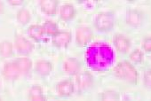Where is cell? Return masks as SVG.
I'll use <instances>...</instances> for the list:
<instances>
[{
	"instance_id": "1",
	"label": "cell",
	"mask_w": 151,
	"mask_h": 101,
	"mask_svg": "<svg viewBox=\"0 0 151 101\" xmlns=\"http://www.w3.org/2000/svg\"><path fill=\"white\" fill-rule=\"evenodd\" d=\"M85 58L89 67L93 70L101 71L113 65L115 53L108 44L97 42L87 48Z\"/></svg>"
},
{
	"instance_id": "2",
	"label": "cell",
	"mask_w": 151,
	"mask_h": 101,
	"mask_svg": "<svg viewBox=\"0 0 151 101\" xmlns=\"http://www.w3.org/2000/svg\"><path fill=\"white\" fill-rule=\"evenodd\" d=\"M114 74L129 83L135 84L138 82L139 74L136 68L129 61H121L119 62L113 69Z\"/></svg>"
},
{
	"instance_id": "3",
	"label": "cell",
	"mask_w": 151,
	"mask_h": 101,
	"mask_svg": "<svg viewBox=\"0 0 151 101\" xmlns=\"http://www.w3.org/2000/svg\"><path fill=\"white\" fill-rule=\"evenodd\" d=\"M115 24L114 14L109 12L99 13L94 19V27L101 32L110 31Z\"/></svg>"
},
{
	"instance_id": "4",
	"label": "cell",
	"mask_w": 151,
	"mask_h": 101,
	"mask_svg": "<svg viewBox=\"0 0 151 101\" xmlns=\"http://www.w3.org/2000/svg\"><path fill=\"white\" fill-rule=\"evenodd\" d=\"M93 32L88 27H79L76 30V43L79 47L86 46L93 39Z\"/></svg>"
},
{
	"instance_id": "5",
	"label": "cell",
	"mask_w": 151,
	"mask_h": 101,
	"mask_svg": "<svg viewBox=\"0 0 151 101\" xmlns=\"http://www.w3.org/2000/svg\"><path fill=\"white\" fill-rule=\"evenodd\" d=\"M14 46H15V49L18 52V53H20L22 55L30 54L35 48V45L33 44V43L22 36H17L15 37Z\"/></svg>"
},
{
	"instance_id": "6",
	"label": "cell",
	"mask_w": 151,
	"mask_h": 101,
	"mask_svg": "<svg viewBox=\"0 0 151 101\" xmlns=\"http://www.w3.org/2000/svg\"><path fill=\"white\" fill-rule=\"evenodd\" d=\"M72 40V34L68 30L58 31L54 36L52 37V43L58 48H63L68 46Z\"/></svg>"
},
{
	"instance_id": "7",
	"label": "cell",
	"mask_w": 151,
	"mask_h": 101,
	"mask_svg": "<svg viewBox=\"0 0 151 101\" xmlns=\"http://www.w3.org/2000/svg\"><path fill=\"white\" fill-rule=\"evenodd\" d=\"M76 82H77V86L80 90H85L93 86V77L87 71L79 72L76 76Z\"/></svg>"
},
{
	"instance_id": "8",
	"label": "cell",
	"mask_w": 151,
	"mask_h": 101,
	"mask_svg": "<svg viewBox=\"0 0 151 101\" xmlns=\"http://www.w3.org/2000/svg\"><path fill=\"white\" fill-rule=\"evenodd\" d=\"M56 91L60 97H69L75 91V84L69 79H65L56 85Z\"/></svg>"
},
{
	"instance_id": "9",
	"label": "cell",
	"mask_w": 151,
	"mask_h": 101,
	"mask_svg": "<svg viewBox=\"0 0 151 101\" xmlns=\"http://www.w3.org/2000/svg\"><path fill=\"white\" fill-rule=\"evenodd\" d=\"M113 44L115 48L121 53H125L131 48V41L128 37L122 34H116L113 37Z\"/></svg>"
},
{
	"instance_id": "10",
	"label": "cell",
	"mask_w": 151,
	"mask_h": 101,
	"mask_svg": "<svg viewBox=\"0 0 151 101\" xmlns=\"http://www.w3.org/2000/svg\"><path fill=\"white\" fill-rule=\"evenodd\" d=\"M81 69V63L76 58H68L63 63V71L70 75H77Z\"/></svg>"
},
{
	"instance_id": "11",
	"label": "cell",
	"mask_w": 151,
	"mask_h": 101,
	"mask_svg": "<svg viewBox=\"0 0 151 101\" xmlns=\"http://www.w3.org/2000/svg\"><path fill=\"white\" fill-rule=\"evenodd\" d=\"M2 74L3 76L7 79V80H16L17 78H19V76L22 74L19 68L17 67L16 64L14 61H10V62H6L3 67V71H2Z\"/></svg>"
},
{
	"instance_id": "12",
	"label": "cell",
	"mask_w": 151,
	"mask_h": 101,
	"mask_svg": "<svg viewBox=\"0 0 151 101\" xmlns=\"http://www.w3.org/2000/svg\"><path fill=\"white\" fill-rule=\"evenodd\" d=\"M58 6L59 3L56 0H41L39 3L41 11L48 16H54L57 14Z\"/></svg>"
},
{
	"instance_id": "13",
	"label": "cell",
	"mask_w": 151,
	"mask_h": 101,
	"mask_svg": "<svg viewBox=\"0 0 151 101\" xmlns=\"http://www.w3.org/2000/svg\"><path fill=\"white\" fill-rule=\"evenodd\" d=\"M125 21L129 26L139 27L142 22V14L137 9H129L126 12Z\"/></svg>"
},
{
	"instance_id": "14",
	"label": "cell",
	"mask_w": 151,
	"mask_h": 101,
	"mask_svg": "<svg viewBox=\"0 0 151 101\" xmlns=\"http://www.w3.org/2000/svg\"><path fill=\"white\" fill-rule=\"evenodd\" d=\"M14 62L16 64L17 67L19 68L21 74H28L32 67H33V62L30 59L27 57H21L17 58L16 59L14 60Z\"/></svg>"
},
{
	"instance_id": "15",
	"label": "cell",
	"mask_w": 151,
	"mask_h": 101,
	"mask_svg": "<svg viewBox=\"0 0 151 101\" xmlns=\"http://www.w3.org/2000/svg\"><path fill=\"white\" fill-rule=\"evenodd\" d=\"M60 16L65 21H70L76 16V8L71 4H64L60 6Z\"/></svg>"
},
{
	"instance_id": "16",
	"label": "cell",
	"mask_w": 151,
	"mask_h": 101,
	"mask_svg": "<svg viewBox=\"0 0 151 101\" xmlns=\"http://www.w3.org/2000/svg\"><path fill=\"white\" fill-rule=\"evenodd\" d=\"M35 69L41 75H48L52 70V64L46 59H39L35 64Z\"/></svg>"
},
{
	"instance_id": "17",
	"label": "cell",
	"mask_w": 151,
	"mask_h": 101,
	"mask_svg": "<svg viewBox=\"0 0 151 101\" xmlns=\"http://www.w3.org/2000/svg\"><path fill=\"white\" fill-rule=\"evenodd\" d=\"M28 35L29 37L36 41H40L43 39L44 36L45 35L43 26L41 25H31L28 29Z\"/></svg>"
},
{
	"instance_id": "18",
	"label": "cell",
	"mask_w": 151,
	"mask_h": 101,
	"mask_svg": "<svg viewBox=\"0 0 151 101\" xmlns=\"http://www.w3.org/2000/svg\"><path fill=\"white\" fill-rule=\"evenodd\" d=\"M14 54V44L9 41L0 43V55L5 58H9Z\"/></svg>"
},
{
	"instance_id": "19",
	"label": "cell",
	"mask_w": 151,
	"mask_h": 101,
	"mask_svg": "<svg viewBox=\"0 0 151 101\" xmlns=\"http://www.w3.org/2000/svg\"><path fill=\"white\" fill-rule=\"evenodd\" d=\"M16 19L18 21V22L22 25H26L28 24L30 20H31V14L30 12L26 9V8H22V9H20L18 12H17V14H16Z\"/></svg>"
},
{
	"instance_id": "20",
	"label": "cell",
	"mask_w": 151,
	"mask_h": 101,
	"mask_svg": "<svg viewBox=\"0 0 151 101\" xmlns=\"http://www.w3.org/2000/svg\"><path fill=\"white\" fill-rule=\"evenodd\" d=\"M101 101H120V94L112 90H105L101 93Z\"/></svg>"
},
{
	"instance_id": "21",
	"label": "cell",
	"mask_w": 151,
	"mask_h": 101,
	"mask_svg": "<svg viewBox=\"0 0 151 101\" xmlns=\"http://www.w3.org/2000/svg\"><path fill=\"white\" fill-rule=\"evenodd\" d=\"M42 26H43V29L45 30V33L46 35H49L52 37L54 36L59 31L58 25L52 21H45Z\"/></svg>"
},
{
	"instance_id": "22",
	"label": "cell",
	"mask_w": 151,
	"mask_h": 101,
	"mask_svg": "<svg viewBox=\"0 0 151 101\" xmlns=\"http://www.w3.org/2000/svg\"><path fill=\"white\" fill-rule=\"evenodd\" d=\"M143 58H144V54H143V52L139 49H135L129 55V59H131V61H132L134 63H140V62H142Z\"/></svg>"
},
{
	"instance_id": "23",
	"label": "cell",
	"mask_w": 151,
	"mask_h": 101,
	"mask_svg": "<svg viewBox=\"0 0 151 101\" xmlns=\"http://www.w3.org/2000/svg\"><path fill=\"white\" fill-rule=\"evenodd\" d=\"M41 95H44V94H43V89L40 85H34L29 90V98L33 97H37V96H41Z\"/></svg>"
},
{
	"instance_id": "24",
	"label": "cell",
	"mask_w": 151,
	"mask_h": 101,
	"mask_svg": "<svg viewBox=\"0 0 151 101\" xmlns=\"http://www.w3.org/2000/svg\"><path fill=\"white\" fill-rule=\"evenodd\" d=\"M143 83H144L145 87L151 89V69H148L144 73Z\"/></svg>"
},
{
	"instance_id": "25",
	"label": "cell",
	"mask_w": 151,
	"mask_h": 101,
	"mask_svg": "<svg viewBox=\"0 0 151 101\" xmlns=\"http://www.w3.org/2000/svg\"><path fill=\"white\" fill-rule=\"evenodd\" d=\"M142 49L146 52H151V37L144 38L142 41Z\"/></svg>"
},
{
	"instance_id": "26",
	"label": "cell",
	"mask_w": 151,
	"mask_h": 101,
	"mask_svg": "<svg viewBox=\"0 0 151 101\" xmlns=\"http://www.w3.org/2000/svg\"><path fill=\"white\" fill-rule=\"evenodd\" d=\"M29 99H30V101H47L46 97H45L44 95L37 96V97H30Z\"/></svg>"
},
{
	"instance_id": "27",
	"label": "cell",
	"mask_w": 151,
	"mask_h": 101,
	"mask_svg": "<svg viewBox=\"0 0 151 101\" xmlns=\"http://www.w3.org/2000/svg\"><path fill=\"white\" fill-rule=\"evenodd\" d=\"M22 0H9L8 3L12 6H20L22 4Z\"/></svg>"
},
{
	"instance_id": "28",
	"label": "cell",
	"mask_w": 151,
	"mask_h": 101,
	"mask_svg": "<svg viewBox=\"0 0 151 101\" xmlns=\"http://www.w3.org/2000/svg\"><path fill=\"white\" fill-rule=\"evenodd\" d=\"M4 13V5L2 4V2H0V14Z\"/></svg>"
},
{
	"instance_id": "29",
	"label": "cell",
	"mask_w": 151,
	"mask_h": 101,
	"mask_svg": "<svg viewBox=\"0 0 151 101\" xmlns=\"http://www.w3.org/2000/svg\"><path fill=\"white\" fill-rule=\"evenodd\" d=\"M0 101H2V99H1V97H0Z\"/></svg>"
}]
</instances>
